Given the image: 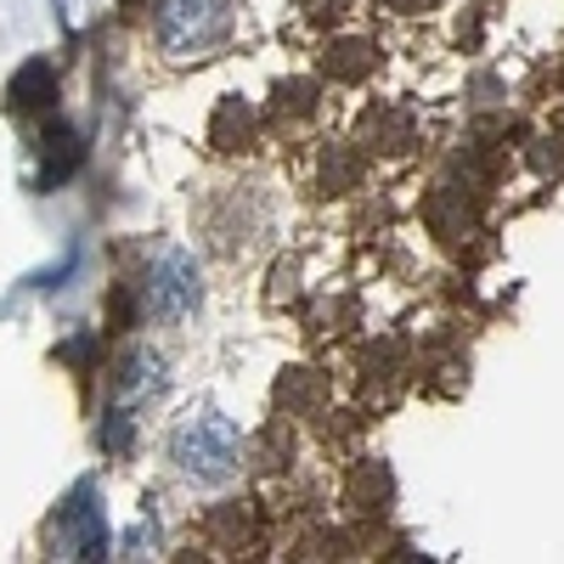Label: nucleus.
<instances>
[{"label":"nucleus","mask_w":564,"mask_h":564,"mask_svg":"<svg viewBox=\"0 0 564 564\" xmlns=\"http://www.w3.org/2000/svg\"><path fill=\"white\" fill-rule=\"evenodd\" d=\"M153 40L170 63H204L231 40V0H153Z\"/></svg>","instance_id":"1"},{"label":"nucleus","mask_w":564,"mask_h":564,"mask_svg":"<svg viewBox=\"0 0 564 564\" xmlns=\"http://www.w3.org/2000/svg\"><path fill=\"white\" fill-rule=\"evenodd\" d=\"M243 457H249L243 435L231 430L226 417H215V412L186 417L181 430L170 435V463H175V475H186L193 486H226V480L243 468Z\"/></svg>","instance_id":"2"},{"label":"nucleus","mask_w":564,"mask_h":564,"mask_svg":"<svg viewBox=\"0 0 564 564\" xmlns=\"http://www.w3.org/2000/svg\"><path fill=\"white\" fill-rule=\"evenodd\" d=\"M204 305V271L193 254H181V249H164L148 276H141V316H153V322H186Z\"/></svg>","instance_id":"3"},{"label":"nucleus","mask_w":564,"mask_h":564,"mask_svg":"<svg viewBox=\"0 0 564 564\" xmlns=\"http://www.w3.org/2000/svg\"><path fill=\"white\" fill-rule=\"evenodd\" d=\"M170 384V367H164V356L159 350H148V345H130L124 356H119V367H113V401H148V395H159Z\"/></svg>","instance_id":"4"},{"label":"nucleus","mask_w":564,"mask_h":564,"mask_svg":"<svg viewBox=\"0 0 564 564\" xmlns=\"http://www.w3.org/2000/svg\"><path fill=\"white\" fill-rule=\"evenodd\" d=\"M361 141H367V148L372 153H406L412 148V141H417V124L401 113V108H372L367 119H361Z\"/></svg>","instance_id":"5"},{"label":"nucleus","mask_w":564,"mask_h":564,"mask_svg":"<svg viewBox=\"0 0 564 564\" xmlns=\"http://www.w3.org/2000/svg\"><path fill=\"white\" fill-rule=\"evenodd\" d=\"M12 108H23V113H40V108H52L57 102V68L45 63V57H34V63H23L18 74H12Z\"/></svg>","instance_id":"6"},{"label":"nucleus","mask_w":564,"mask_h":564,"mask_svg":"<svg viewBox=\"0 0 564 564\" xmlns=\"http://www.w3.org/2000/svg\"><path fill=\"white\" fill-rule=\"evenodd\" d=\"M379 45L372 40H334L327 45V79H339V85H356V79H367L372 68H379Z\"/></svg>","instance_id":"7"},{"label":"nucleus","mask_w":564,"mask_h":564,"mask_svg":"<svg viewBox=\"0 0 564 564\" xmlns=\"http://www.w3.org/2000/svg\"><path fill=\"white\" fill-rule=\"evenodd\" d=\"M209 141H215L220 153H238V148H249V141H254V108H249L243 97H226V102L215 108Z\"/></svg>","instance_id":"8"},{"label":"nucleus","mask_w":564,"mask_h":564,"mask_svg":"<svg viewBox=\"0 0 564 564\" xmlns=\"http://www.w3.org/2000/svg\"><path fill=\"white\" fill-rule=\"evenodd\" d=\"M276 401H282V412H300V417H311V412H322V379H316V372L311 367H289V372H282V379H276Z\"/></svg>","instance_id":"9"},{"label":"nucleus","mask_w":564,"mask_h":564,"mask_svg":"<svg viewBox=\"0 0 564 564\" xmlns=\"http://www.w3.org/2000/svg\"><path fill=\"white\" fill-rule=\"evenodd\" d=\"M57 547H63L68 558H90V553H97V547H102V525H97V513H90V508H74L68 520L57 525Z\"/></svg>","instance_id":"10"},{"label":"nucleus","mask_w":564,"mask_h":564,"mask_svg":"<svg viewBox=\"0 0 564 564\" xmlns=\"http://www.w3.org/2000/svg\"><path fill=\"white\" fill-rule=\"evenodd\" d=\"M45 181H68L74 175V164L85 159V148H79V135L68 130V124H57V130H45Z\"/></svg>","instance_id":"11"},{"label":"nucleus","mask_w":564,"mask_h":564,"mask_svg":"<svg viewBox=\"0 0 564 564\" xmlns=\"http://www.w3.org/2000/svg\"><path fill=\"white\" fill-rule=\"evenodd\" d=\"M209 531H215L220 542H249V536H254V508H249V502H220V508L209 513Z\"/></svg>","instance_id":"12"},{"label":"nucleus","mask_w":564,"mask_h":564,"mask_svg":"<svg viewBox=\"0 0 564 564\" xmlns=\"http://www.w3.org/2000/svg\"><path fill=\"white\" fill-rule=\"evenodd\" d=\"M350 502H356V508H372V502L384 508V502H390V475H384L379 463H361L356 475H350Z\"/></svg>","instance_id":"13"},{"label":"nucleus","mask_w":564,"mask_h":564,"mask_svg":"<svg viewBox=\"0 0 564 564\" xmlns=\"http://www.w3.org/2000/svg\"><path fill=\"white\" fill-rule=\"evenodd\" d=\"M289 108V119H305L316 108V79H289V85H276V113Z\"/></svg>","instance_id":"14"},{"label":"nucleus","mask_w":564,"mask_h":564,"mask_svg":"<svg viewBox=\"0 0 564 564\" xmlns=\"http://www.w3.org/2000/svg\"><path fill=\"white\" fill-rule=\"evenodd\" d=\"M289 452H294L289 430H282V423H271V430L260 435V468H289Z\"/></svg>","instance_id":"15"},{"label":"nucleus","mask_w":564,"mask_h":564,"mask_svg":"<svg viewBox=\"0 0 564 564\" xmlns=\"http://www.w3.org/2000/svg\"><path fill=\"white\" fill-rule=\"evenodd\" d=\"M350 181H356V159L350 153L322 159V186H327V193H339V186H350Z\"/></svg>","instance_id":"16"},{"label":"nucleus","mask_w":564,"mask_h":564,"mask_svg":"<svg viewBox=\"0 0 564 564\" xmlns=\"http://www.w3.org/2000/svg\"><path fill=\"white\" fill-rule=\"evenodd\" d=\"M124 441H130V417H124V412H113V423H108L102 446H108V452H124Z\"/></svg>","instance_id":"17"},{"label":"nucleus","mask_w":564,"mask_h":564,"mask_svg":"<svg viewBox=\"0 0 564 564\" xmlns=\"http://www.w3.org/2000/svg\"><path fill=\"white\" fill-rule=\"evenodd\" d=\"M435 0H390V12H430Z\"/></svg>","instance_id":"18"}]
</instances>
